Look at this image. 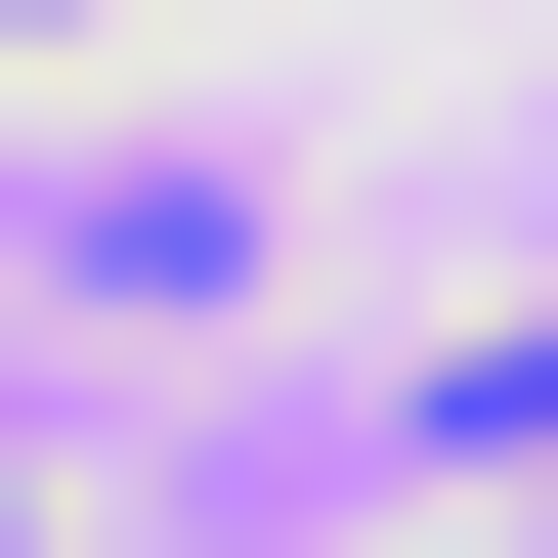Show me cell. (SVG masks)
Listing matches in <instances>:
<instances>
[{
  "label": "cell",
  "instance_id": "6da1fadb",
  "mask_svg": "<svg viewBox=\"0 0 558 558\" xmlns=\"http://www.w3.org/2000/svg\"><path fill=\"white\" fill-rule=\"evenodd\" d=\"M0 44H86V0H0Z\"/></svg>",
  "mask_w": 558,
  "mask_h": 558
}]
</instances>
